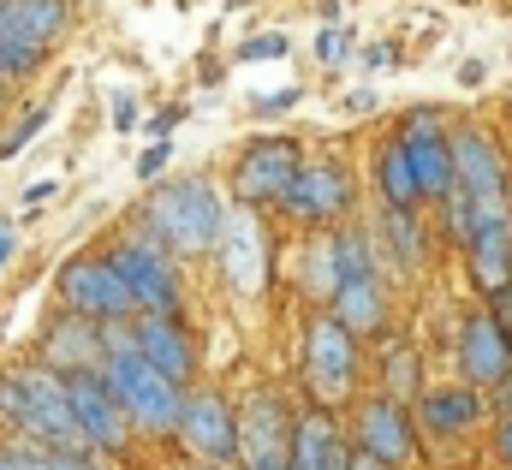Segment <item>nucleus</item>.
I'll list each match as a JSON object with an SVG mask.
<instances>
[{
    "instance_id": "nucleus-34",
    "label": "nucleus",
    "mask_w": 512,
    "mask_h": 470,
    "mask_svg": "<svg viewBox=\"0 0 512 470\" xmlns=\"http://www.w3.org/2000/svg\"><path fill=\"white\" fill-rule=\"evenodd\" d=\"M0 470H42V459H18V453H0Z\"/></svg>"
},
{
    "instance_id": "nucleus-31",
    "label": "nucleus",
    "mask_w": 512,
    "mask_h": 470,
    "mask_svg": "<svg viewBox=\"0 0 512 470\" xmlns=\"http://www.w3.org/2000/svg\"><path fill=\"white\" fill-rule=\"evenodd\" d=\"M161 167H167V143H155V149H143V161H137V173H143V179H155Z\"/></svg>"
},
{
    "instance_id": "nucleus-33",
    "label": "nucleus",
    "mask_w": 512,
    "mask_h": 470,
    "mask_svg": "<svg viewBox=\"0 0 512 470\" xmlns=\"http://www.w3.org/2000/svg\"><path fill=\"white\" fill-rule=\"evenodd\" d=\"M280 108H292V90H274V96H262V114H280Z\"/></svg>"
},
{
    "instance_id": "nucleus-14",
    "label": "nucleus",
    "mask_w": 512,
    "mask_h": 470,
    "mask_svg": "<svg viewBox=\"0 0 512 470\" xmlns=\"http://www.w3.org/2000/svg\"><path fill=\"white\" fill-rule=\"evenodd\" d=\"M405 161H411V173H417V197H441L447 185H453V155H447V131L435 125L429 114H411L405 125Z\"/></svg>"
},
{
    "instance_id": "nucleus-12",
    "label": "nucleus",
    "mask_w": 512,
    "mask_h": 470,
    "mask_svg": "<svg viewBox=\"0 0 512 470\" xmlns=\"http://www.w3.org/2000/svg\"><path fill=\"white\" fill-rule=\"evenodd\" d=\"M173 429L185 435V447H191L197 459H209V465L233 459V411H227L215 393L179 399V423H173Z\"/></svg>"
},
{
    "instance_id": "nucleus-13",
    "label": "nucleus",
    "mask_w": 512,
    "mask_h": 470,
    "mask_svg": "<svg viewBox=\"0 0 512 470\" xmlns=\"http://www.w3.org/2000/svg\"><path fill=\"white\" fill-rule=\"evenodd\" d=\"M221 262H227V280L239 286V292H262V280H268V233L256 227L251 215H233V221H221Z\"/></svg>"
},
{
    "instance_id": "nucleus-29",
    "label": "nucleus",
    "mask_w": 512,
    "mask_h": 470,
    "mask_svg": "<svg viewBox=\"0 0 512 470\" xmlns=\"http://www.w3.org/2000/svg\"><path fill=\"white\" fill-rule=\"evenodd\" d=\"M280 54H286V36H256L245 48V60H280Z\"/></svg>"
},
{
    "instance_id": "nucleus-10",
    "label": "nucleus",
    "mask_w": 512,
    "mask_h": 470,
    "mask_svg": "<svg viewBox=\"0 0 512 470\" xmlns=\"http://www.w3.org/2000/svg\"><path fill=\"white\" fill-rule=\"evenodd\" d=\"M108 268L126 280V292H131V304L137 310H173V268L161 262V250L155 244H120L114 256H108Z\"/></svg>"
},
{
    "instance_id": "nucleus-11",
    "label": "nucleus",
    "mask_w": 512,
    "mask_h": 470,
    "mask_svg": "<svg viewBox=\"0 0 512 470\" xmlns=\"http://www.w3.org/2000/svg\"><path fill=\"white\" fill-rule=\"evenodd\" d=\"M292 167H298V149H292L286 137L251 143V149H245V161H239V173H233V191H239L245 203H280V191H286Z\"/></svg>"
},
{
    "instance_id": "nucleus-4",
    "label": "nucleus",
    "mask_w": 512,
    "mask_h": 470,
    "mask_svg": "<svg viewBox=\"0 0 512 470\" xmlns=\"http://www.w3.org/2000/svg\"><path fill=\"white\" fill-rule=\"evenodd\" d=\"M233 453H245L251 470H292V423L280 399H251L245 417H233Z\"/></svg>"
},
{
    "instance_id": "nucleus-6",
    "label": "nucleus",
    "mask_w": 512,
    "mask_h": 470,
    "mask_svg": "<svg viewBox=\"0 0 512 470\" xmlns=\"http://www.w3.org/2000/svg\"><path fill=\"white\" fill-rule=\"evenodd\" d=\"M66 405H72V423H78V435L90 447H120L126 441V411H120V399L108 393L102 375L72 369L66 375Z\"/></svg>"
},
{
    "instance_id": "nucleus-18",
    "label": "nucleus",
    "mask_w": 512,
    "mask_h": 470,
    "mask_svg": "<svg viewBox=\"0 0 512 470\" xmlns=\"http://www.w3.org/2000/svg\"><path fill=\"white\" fill-rule=\"evenodd\" d=\"M364 453L376 465H405L411 459V423H405V411L393 399L364 405Z\"/></svg>"
},
{
    "instance_id": "nucleus-35",
    "label": "nucleus",
    "mask_w": 512,
    "mask_h": 470,
    "mask_svg": "<svg viewBox=\"0 0 512 470\" xmlns=\"http://www.w3.org/2000/svg\"><path fill=\"white\" fill-rule=\"evenodd\" d=\"M501 459H507V465H512V417H507V423H501Z\"/></svg>"
},
{
    "instance_id": "nucleus-25",
    "label": "nucleus",
    "mask_w": 512,
    "mask_h": 470,
    "mask_svg": "<svg viewBox=\"0 0 512 470\" xmlns=\"http://www.w3.org/2000/svg\"><path fill=\"white\" fill-rule=\"evenodd\" d=\"M387 238H393V250L405 262H417V221H411V209H393L387 215Z\"/></svg>"
},
{
    "instance_id": "nucleus-21",
    "label": "nucleus",
    "mask_w": 512,
    "mask_h": 470,
    "mask_svg": "<svg viewBox=\"0 0 512 470\" xmlns=\"http://www.w3.org/2000/svg\"><path fill=\"white\" fill-rule=\"evenodd\" d=\"M382 197H387V209H411V203H417V173H411L399 137L382 149Z\"/></svg>"
},
{
    "instance_id": "nucleus-36",
    "label": "nucleus",
    "mask_w": 512,
    "mask_h": 470,
    "mask_svg": "<svg viewBox=\"0 0 512 470\" xmlns=\"http://www.w3.org/2000/svg\"><path fill=\"white\" fill-rule=\"evenodd\" d=\"M6 250H12V227H0V262H6Z\"/></svg>"
},
{
    "instance_id": "nucleus-37",
    "label": "nucleus",
    "mask_w": 512,
    "mask_h": 470,
    "mask_svg": "<svg viewBox=\"0 0 512 470\" xmlns=\"http://www.w3.org/2000/svg\"><path fill=\"white\" fill-rule=\"evenodd\" d=\"M352 470H382L376 459H352Z\"/></svg>"
},
{
    "instance_id": "nucleus-26",
    "label": "nucleus",
    "mask_w": 512,
    "mask_h": 470,
    "mask_svg": "<svg viewBox=\"0 0 512 470\" xmlns=\"http://www.w3.org/2000/svg\"><path fill=\"white\" fill-rule=\"evenodd\" d=\"M42 125H48V108H30V114H24L18 125H12V131H6V143H0V155H18V149H24V143H30V137L42 131Z\"/></svg>"
},
{
    "instance_id": "nucleus-5",
    "label": "nucleus",
    "mask_w": 512,
    "mask_h": 470,
    "mask_svg": "<svg viewBox=\"0 0 512 470\" xmlns=\"http://www.w3.org/2000/svg\"><path fill=\"white\" fill-rule=\"evenodd\" d=\"M453 185H465L471 221H477V215H507L501 161H495V143H489L483 131H459V143H453Z\"/></svg>"
},
{
    "instance_id": "nucleus-16",
    "label": "nucleus",
    "mask_w": 512,
    "mask_h": 470,
    "mask_svg": "<svg viewBox=\"0 0 512 470\" xmlns=\"http://www.w3.org/2000/svg\"><path fill=\"white\" fill-rule=\"evenodd\" d=\"M66 24V0H0V42L6 48H42Z\"/></svg>"
},
{
    "instance_id": "nucleus-24",
    "label": "nucleus",
    "mask_w": 512,
    "mask_h": 470,
    "mask_svg": "<svg viewBox=\"0 0 512 470\" xmlns=\"http://www.w3.org/2000/svg\"><path fill=\"white\" fill-rule=\"evenodd\" d=\"M96 352H102V340H90V328H78V322L54 328V340H48V357L54 363H72V369H90Z\"/></svg>"
},
{
    "instance_id": "nucleus-19",
    "label": "nucleus",
    "mask_w": 512,
    "mask_h": 470,
    "mask_svg": "<svg viewBox=\"0 0 512 470\" xmlns=\"http://www.w3.org/2000/svg\"><path fill=\"white\" fill-rule=\"evenodd\" d=\"M465 375L471 381H507L512 375V340L501 334L495 316H477L465 328Z\"/></svg>"
},
{
    "instance_id": "nucleus-8",
    "label": "nucleus",
    "mask_w": 512,
    "mask_h": 470,
    "mask_svg": "<svg viewBox=\"0 0 512 470\" xmlns=\"http://www.w3.org/2000/svg\"><path fill=\"white\" fill-rule=\"evenodd\" d=\"M280 203H286L298 221H328V215H340V209L352 203V185H346V173L328 167V161H298L292 179H286V191H280Z\"/></svg>"
},
{
    "instance_id": "nucleus-1",
    "label": "nucleus",
    "mask_w": 512,
    "mask_h": 470,
    "mask_svg": "<svg viewBox=\"0 0 512 470\" xmlns=\"http://www.w3.org/2000/svg\"><path fill=\"white\" fill-rule=\"evenodd\" d=\"M0 417L18 423L24 435H36L42 447L54 453H78V423H72V405H66V381L48 375V369H12L0 375Z\"/></svg>"
},
{
    "instance_id": "nucleus-27",
    "label": "nucleus",
    "mask_w": 512,
    "mask_h": 470,
    "mask_svg": "<svg viewBox=\"0 0 512 470\" xmlns=\"http://www.w3.org/2000/svg\"><path fill=\"white\" fill-rule=\"evenodd\" d=\"M387 387H393V393H411V387H417V357L411 352L387 357Z\"/></svg>"
},
{
    "instance_id": "nucleus-15",
    "label": "nucleus",
    "mask_w": 512,
    "mask_h": 470,
    "mask_svg": "<svg viewBox=\"0 0 512 470\" xmlns=\"http://www.w3.org/2000/svg\"><path fill=\"white\" fill-rule=\"evenodd\" d=\"M465 250H471V274H477L483 292H501V286L512 280L507 215H477V221H471V238H465Z\"/></svg>"
},
{
    "instance_id": "nucleus-28",
    "label": "nucleus",
    "mask_w": 512,
    "mask_h": 470,
    "mask_svg": "<svg viewBox=\"0 0 512 470\" xmlns=\"http://www.w3.org/2000/svg\"><path fill=\"white\" fill-rule=\"evenodd\" d=\"M316 54H322V66H340V60H346V36H340V30H322Z\"/></svg>"
},
{
    "instance_id": "nucleus-23",
    "label": "nucleus",
    "mask_w": 512,
    "mask_h": 470,
    "mask_svg": "<svg viewBox=\"0 0 512 470\" xmlns=\"http://www.w3.org/2000/svg\"><path fill=\"white\" fill-rule=\"evenodd\" d=\"M328 441H334V423L316 411V417H304L298 429H292V470H316L322 465V453H328Z\"/></svg>"
},
{
    "instance_id": "nucleus-20",
    "label": "nucleus",
    "mask_w": 512,
    "mask_h": 470,
    "mask_svg": "<svg viewBox=\"0 0 512 470\" xmlns=\"http://www.w3.org/2000/svg\"><path fill=\"white\" fill-rule=\"evenodd\" d=\"M334 322L346 334H370L382 328V292H376V274H352L334 286Z\"/></svg>"
},
{
    "instance_id": "nucleus-7",
    "label": "nucleus",
    "mask_w": 512,
    "mask_h": 470,
    "mask_svg": "<svg viewBox=\"0 0 512 470\" xmlns=\"http://www.w3.org/2000/svg\"><path fill=\"white\" fill-rule=\"evenodd\" d=\"M304 369H310V387H316V399H346V393H352L358 352H352V334H346L334 316L310 322V340H304Z\"/></svg>"
},
{
    "instance_id": "nucleus-17",
    "label": "nucleus",
    "mask_w": 512,
    "mask_h": 470,
    "mask_svg": "<svg viewBox=\"0 0 512 470\" xmlns=\"http://www.w3.org/2000/svg\"><path fill=\"white\" fill-rule=\"evenodd\" d=\"M131 346H137V357H149L167 381H191V369H197V357H191V346L179 340V328L161 316V310H149V322H137V334H131Z\"/></svg>"
},
{
    "instance_id": "nucleus-32",
    "label": "nucleus",
    "mask_w": 512,
    "mask_h": 470,
    "mask_svg": "<svg viewBox=\"0 0 512 470\" xmlns=\"http://www.w3.org/2000/svg\"><path fill=\"white\" fill-rule=\"evenodd\" d=\"M42 470H96V465H90V459H78V453H48Z\"/></svg>"
},
{
    "instance_id": "nucleus-30",
    "label": "nucleus",
    "mask_w": 512,
    "mask_h": 470,
    "mask_svg": "<svg viewBox=\"0 0 512 470\" xmlns=\"http://www.w3.org/2000/svg\"><path fill=\"white\" fill-rule=\"evenodd\" d=\"M316 470H352V447H346V441L334 435V441H328V453H322V465H316Z\"/></svg>"
},
{
    "instance_id": "nucleus-3",
    "label": "nucleus",
    "mask_w": 512,
    "mask_h": 470,
    "mask_svg": "<svg viewBox=\"0 0 512 470\" xmlns=\"http://www.w3.org/2000/svg\"><path fill=\"white\" fill-rule=\"evenodd\" d=\"M155 227L167 233L173 250H209L215 233H221V203L203 179H185V185L155 197Z\"/></svg>"
},
{
    "instance_id": "nucleus-2",
    "label": "nucleus",
    "mask_w": 512,
    "mask_h": 470,
    "mask_svg": "<svg viewBox=\"0 0 512 470\" xmlns=\"http://www.w3.org/2000/svg\"><path fill=\"white\" fill-rule=\"evenodd\" d=\"M102 352H108V393L120 399V411H131L143 429H173L179 423V381H167L149 357H137V346H131V334H102Z\"/></svg>"
},
{
    "instance_id": "nucleus-9",
    "label": "nucleus",
    "mask_w": 512,
    "mask_h": 470,
    "mask_svg": "<svg viewBox=\"0 0 512 470\" xmlns=\"http://www.w3.org/2000/svg\"><path fill=\"white\" fill-rule=\"evenodd\" d=\"M60 292H66V304H72L78 316H102V322H114V316H126L131 310L126 280H120L108 262H96V256L72 262V268L60 274Z\"/></svg>"
},
{
    "instance_id": "nucleus-22",
    "label": "nucleus",
    "mask_w": 512,
    "mask_h": 470,
    "mask_svg": "<svg viewBox=\"0 0 512 470\" xmlns=\"http://www.w3.org/2000/svg\"><path fill=\"white\" fill-rule=\"evenodd\" d=\"M423 423H429V429H465V423H477V393H465V387L429 393V399H423Z\"/></svg>"
}]
</instances>
